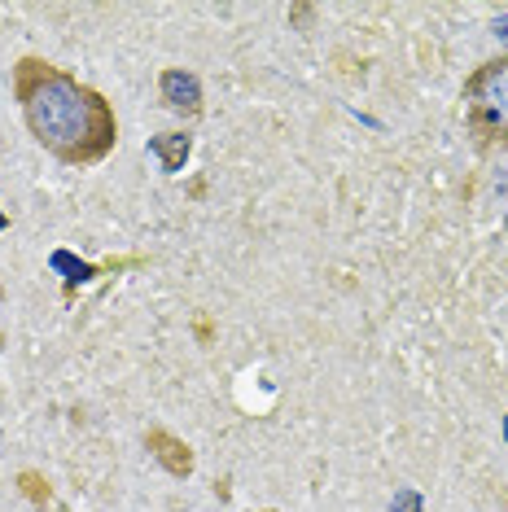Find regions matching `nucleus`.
Wrapping results in <instances>:
<instances>
[{"label": "nucleus", "instance_id": "obj_10", "mask_svg": "<svg viewBox=\"0 0 508 512\" xmlns=\"http://www.w3.org/2000/svg\"><path fill=\"white\" fill-rule=\"evenodd\" d=\"M504 442H508V416H504Z\"/></svg>", "mask_w": 508, "mask_h": 512}, {"label": "nucleus", "instance_id": "obj_9", "mask_svg": "<svg viewBox=\"0 0 508 512\" xmlns=\"http://www.w3.org/2000/svg\"><path fill=\"white\" fill-rule=\"evenodd\" d=\"M0 228H9V215L5 211H0Z\"/></svg>", "mask_w": 508, "mask_h": 512}, {"label": "nucleus", "instance_id": "obj_8", "mask_svg": "<svg viewBox=\"0 0 508 512\" xmlns=\"http://www.w3.org/2000/svg\"><path fill=\"white\" fill-rule=\"evenodd\" d=\"M491 31H495V36H500V40L508 44V14H500V18H495V22H491Z\"/></svg>", "mask_w": 508, "mask_h": 512}, {"label": "nucleus", "instance_id": "obj_4", "mask_svg": "<svg viewBox=\"0 0 508 512\" xmlns=\"http://www.w3.org/2000/svg\"><path fill=\"white\" fill-rule=\"evenodd\" d=\"M189 149H193V141L184 132H167V136H154V141H149V154L163 162V171H180L184 158H189Z\"/></svg>", "mask_w": 508, "mask_h": 512}, {"label": "nucleus", "instance_id": "obj_2", "mask_svg": "<svg viewBox=\"0 0 508 512\" xmlns=\"http://www.w3.org/2000/svg\"><path fill=\"white\" fill-rule=\"evenodd\" d=\"M465 114L482 141L508 145V57H495L465 84Z\"/></svg>", "mask_w": 508, "mask_h": 512}, {"label": "nucleus", "instance_id": "obj_7", "mask_svg": "<svg viewBox=\"0 0 508 512\" xmlns=\"http://www.w3.org/2000/svg\"><path fill=\"white\" fill-rule=\"evenodd\" d=\"M390 512H421V495L417 491H399L395 504H390Z\"/></svg>", "mask_w": 508, "mask_h": 512}, {"label": "nucleus", "instance_id": "obj_3", "mask_svg": "<svg viewBox=\"0 0 508 512\" xmlns=\"http://www.w3.org/2000/svg\"><path fill=\"white\" fill-rule=\"evenodd\" d=\"M163 101H167L171 110H180V114L202 110V84H198V75H189V71H167V75H163Z\"/></svg>", "mask_w": 508, "mask_h": 512}, {"label": "nucleus", "instance_id": "obj_5", "mask_svg": "<svg viewBox=\"0 0 508 512\" xmlns=\"http://www.w3.org/2000/svg\"><path fill=\"white\" fill-rule=\"evenodd\" d=\"M49 263H53V272H66V281H71V285H84V281H92V267H88V263H75L66 250H57Z\"/></svg>", "mask_w": 508, "mask_h": 512}, {"label": "nucleus", "instance_id": "obj_6", "mask_svg": "<svg viewBox=\"0 0 508 512\" xmlns=\"http://www.w3.org/2000/svg\"><path fill=\"white\" fill-rule=\"evenodd\" d=\"M154 442H158V447H167L163 460L171 464V473H189V456H180V442H171V438H163V434H154Z\"/></svg>", "mask_w": 508, "mask_h": 512}, {"label": "nucleus", "instance_id": "obj_1", "mask_svg": "<svg viewBox=\"0 0 508 512\" xmlns=\"http://www.w3.org/2000/svg\"><path fill=\"white\" fill-rule=\"evenodd\" d=\"M27 123L44 149L66 162H97L114 145V114L97 92L79 88L71 75L44 71L36 84L22 79Z\"/></svg>", "mask_w": 508, "mask_h": 512}]
</instances>
